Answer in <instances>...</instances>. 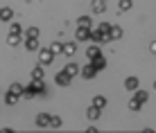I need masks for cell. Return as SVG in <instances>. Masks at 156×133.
Instances as JSON below:
<instances>
[{"mask_svg": "<svg viewBox=\"0 0 156 133\" xmlns=\"http://www.w3.org/2000/svg\"><path fill=\"white\" fill-rule=\"evenodd\" d=\"M57 84H59V86H68V84H70V74H68V70L57 74Z\"/></svg>", "mask_w": 156, "mask_h": 133, "instance_id": "cell-1", "label": "cell"}, {"mask_svg": "<svg viewBox=\"0 0 156 133\" xmlns=\"http://www.w3.org/2000/svg\"><path fill=\"white\" fill-rule=\"evenodd\" d=\"M12 16H14V12H12L9 7H2V9H0V20L9 23V20H12Z\"/></svg>", "mask_w": 156, "mask_h": 133, "instance_id": "cell-2", "label": "cell"}, {"mask_svg": "<svg viewBox=\"0 0 156 133\" xmlns=\"http://www.w3.org/2000/svg\"><path fill=\"white\" fill-rule=\"evenodd\" d=\"M52 56H55V52H50V50H43L41 54H39V59H41V63H50V61H52Z\"/></svg>", "mask_w": 156, "mask_h": 133, "instance_id": "cell-3", "label": "cell"}, {"mask_svg": "<svg viewBox=\"0 0 156 133\" xmlns=\"http://www.w3.org/2000/svg\"><path fill=\"white\" fill-rule=\"evenodd\" d=\"M48 122H52V118L45 115V113H41L39 118H36V124H39V126H48Z\"/></svg>", "mask_w": 156, "mask_h": 133, "instance_id": "cell-4", "label": "cell"}, {"mask_svg": "<svg viewBox=\"0 0 156 133\" xmlns=\"http://www.w3.org/2000/svg\"><path fill=\"white\" fill-rule=\"evenodd\" d=\"M25 47H27V50H36V47H39V43H36V36H27Z\"/></svg>", "mask_w": 156, "mask_h": 133, "instance_id": "cell-5", "label": "cell"}, {"mask_svg": "<svg viewBox=\"0 0 156 133\" xmlns=\"http://www.w3.org/2000/svg\"><path fill=\"white\" fill-rule=\"evenodd\" d=\"M5 99H7V104H16V102H18V93L9 90V93H7V97H5Z\"/></svg>", "mask_w": 156, "mask_h": 133, "instance_id": "cell-6", "label": "cell"}, {"mask_svg": "<svg viewBox=\"0 0 156 133\" xmlns=\"http://www.w3.org/2000/svg\"><path fill=\"white\" fill-rule=\"evenodd\" d=\"M18 41H20V39H18V34H9L7 43H9V45H18Z\"/></svg>", "mask_w": 156, "mask_h": 133, "instance_id": "cell-7", "label": "cell"}, {"mask_svg": "<svg viewBox=\"0 0 156 133\" xmlns=\"http://www.w3.org/2000/svg\"><path fill=\"white\" fill-rule=\"evenodd\" d=\"M136 86H138V79H127V88L129 90H136Z\"/></svg>", "mask_w": 156, "mask_h": 133, "instance_id": "cell-8", "label": "cell"}, {"mask_svg": "<svg viewBox=\"0 0 156 133\" xmlns=\"http://www.w3.org/2000/svg\"><path fill=\"white\" fill-rule=\"evenodd\" d=\"M84 39H88V29H79L77 32V41H84Z\"/></svg>", "mask_w": 156, "mask_h": 133, "instance_id": "cell-9", "label": "cell"}, {"mask_svg": "<svg viewBox=\"0 0 156 133\" xmlns=\"http://www.w3.org/2000/svg\"><path fill=\"white\" fill-rule=\"evenodd\" d=\"M95 106H98V108H104V106H106V99H104V97H95Z\"/></svg>", "mask_w": 156, "mask_h": 133, "instance_id": "cell-10", "label": "cell"}, {"mask_svg": "<svg viewBox=\"0 0 156 133\" xmlns=\"http://www.w3.org/2000/svg\"><path fill=\"white\" fill-rule=\"evenodd\" d=\"M63 52H66V54H75V45H73V43L63 45Z\"/></svg>", "mask_w": 156, "mask_h": 133, "instance_id": "cell-11", "label": "cell"}, {"mask_svg": "<svg viewBox=\"0 0 156 133\" xmlns=\"http://www.w3.org/2000/svg\"><path fill=\"white\" fill-rule=\"evenodd\" d=\"M25 36H39V29H36V27H30L27 32H25Z\"/></svg>", "mask_w": 156, "mask_h": 133, "instance_id": "cell-12", "label": "cell"}, {"mask_svg": "<svg viewBox=\"0 0 156 133\" xmlns=\"http://www.w3.org/2000/svg\"><path fill=\"white\" fill-rule=\"evenodd\" d=\"M12 90H14V93H18V95H20V93H23L25 88L20 86V84H12Z\"/></svg>", "mask_w": 156, "mask_h": 133, "instance_id": "cell-13", "label": "cell"}, {"mask_svg": "<svg viewBox=\"0 0 156 133\" xmlns=\"http://www.w3.org/2000/svg\"><path fill=\"white\" fill-rule=\"evenodd\" d=\"M20 32V25L18 23H12V32H9V34H18Z\"/></svg>", "mask_w": 156, "mask_h": 133, "instance_id": "cell-14", "label": "cell"}, {"mask_svg": "<svg viewBox=\"0 0 156 133\" xmlns=\"http://www.w3.org/2000/svg\"><path fill=\"white\" fill-rule=\"evenodd\" d=\"M66 70H68V74H77V66H68Z\"/></svg>", "mask_w": 156, "mask_h": 133, "instance_id": "cell-15", "label": "cell"}, {"mask_svg": "<svg viewBox=\"0 0 156 133\" xmlns=\"http://www.w3.org/2000/svg\"><path fill=\"white\" fill-rule=\"evenodd\" d=\"M43 77V72H41V68H36V70H34V79H41Z\"/></svg>", "mask_w": 156, "mask_h": 133, "instance_id": "cell-16", "label": "cell"}, {"mask_svg": "<svg viewBox=\"0 0 156 133\" xmlns=\"http://www.w3.org/2000/svg\"><path fill=\"white\" fill-rule=\"evenodd\" d=\"M95 9H98V12H100V9H104V0H102V2L98 0V2H95Z\"/></svg>", "mask_w": 156, "mask_h": 133, "instance_id": "cell-17", "label": "cell"}]
</instances>
